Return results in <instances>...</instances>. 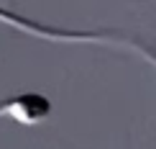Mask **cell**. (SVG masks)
Listing matches in <instances>:
<instances>
[{
	"instance_id": "obj_1",
	"label": "cell",
	"mask_w": 156,
	"mask_h": 149,
	"mask_svg": "<svg viewBox=\"0 0 156 149\" xmlns=\"http://www.w3.org/2000/svg\"><path fill=\"white\" fill-rule=\"evenodd\" d=\"M0 23H8L13 28L23 31V34H31V36H38V39H49V41H84V44H113V47H123V49H133L138 51L144 59H148L156 67V54L154 49H148L146 44L136 41V39H128V36H120V34H105V31H69V28H56V26H46V23H38V21H31V18H23L18 13H13L8 8L0 5Z\"/></svg>"
},
{
	"instance_id": "obj_2",
	"label": "cell",
	"mask_w": 156,
	"mask_h": 149,
	"mask_svg": "<svg viewBox=\"0 0 156 149\" xmlns=\"http://www.w3.org/2000/svg\"><path fill=\"white\" fill-rule=\"evenodd\" d=\"M51 113V100L41 93H21L0 100V121H16L21 126H36Z\"/></svg>"
}]
</instances>
